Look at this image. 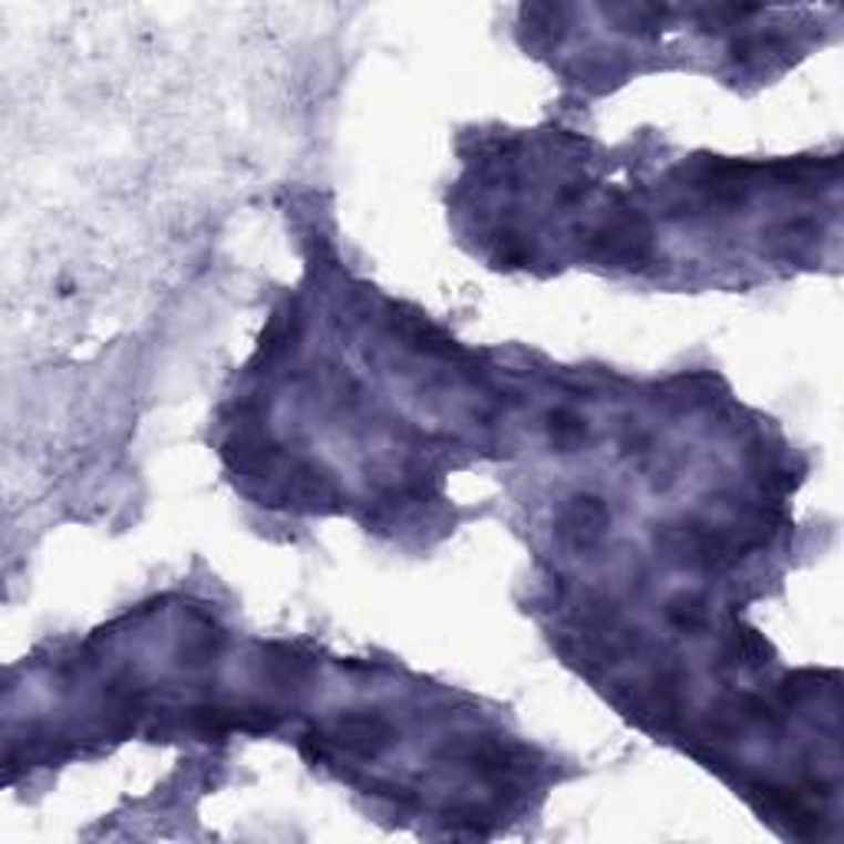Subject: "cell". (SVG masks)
<instances>
[{"label":"cell","instance_id":"6da1fadb","mask_svg":"<svg viewBox=\"0 0 844 844\" xmlns=\"http://www.w3.org/2000/svg\"><path fill=\"white\" fill-rule=\"evenodd\" d=\"M607 528V508L597 502V498H577L567 515H564V532L577 542V545H587V542H597Z\"/></svg>","mask_w":844,"mask_h":844}]
</instances>
